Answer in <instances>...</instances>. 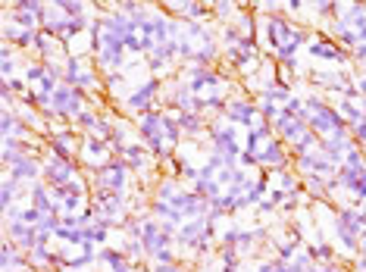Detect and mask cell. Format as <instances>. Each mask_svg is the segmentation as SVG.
I'll return each mask as SVG.
<instances>
[{"label": "cell", "mask_w": 366, "mask_h": 272, "mask_svg": "<svg viewBox=\"0 0 366 272\" xmlns=\"http://www.w3.org/2000/svg\"><path fill=\"white\" fill-rule=\"evenodd\" d=\"M163 88H166V79H156V75H144L138 85H132L129 97L122 101V116L138 119V116L150 113V109L163 107Z\"/></svg>", "instance_id": "6da1fadb"}, {"label": "cell", "mask_w": 366, "mask_h": 272, "mask_svg": "<svg viewBox=\"0 0 366 272\" xmlns=\"http://www.w3.org/2000/svg\"><path fill=\"white\" fill-rule=\"evenodd\" d=\"M360 231H363V219H360V207L338 204L332 210V235L335 244L351 257H360Z\"/></svg>", "instance_id": "7a4b0ae2"}, {"label": "cell", "mask_w": 366, "mask_h": 272, "mask_svg": "<svg viewBox=\"0 0 366 272\" xmlns=\"http://www.w3.org/2000/svg\"><path fill=\"white\" fill-rule=\"evenodd\" d=\"M207 147H210L213 154H219L229 166H238V160H241V154H244V135H241V129L225 123L223 116H216V119H210Z\"/></svg>", "instance_id": "3957f363"}, {"label": "cell", "mask_w": 366, "mask_h": 272, "mask_svg": "<svg viewBox=\"0 0 366 272\" xmlns=\"http://www.w3.org/2000/svg\"><path fill=\"white\" fill-rule=\"evenodd\" d=\"M132 169L122 157L107 160L103 166H97L94 172H88V182L94 191H113V194H125L129 198V188H132Z\"/></svg>", "instance_id": "277c9868"}, {"label": "cell", "mask_w": 366, "mask_h": 272, "mask_svg": "<svg viewBox=\"0 0 366 272\" xmlns=\"http://www.w3.org/2000/svg\"><path fill=\"white\" fill-rule=\"evenodd\" d=\"M307 56L313 63H325V66H335V69H345V66L351 69V54L325 28H313L310 44H307Z\"/></svg>", "instance_id": "5b68a950"}, {"label": "cell", "mask_w": 366, "mask_h": 272, "mask_svg": "<svg viewBox=\"0 0 366 272\" xmlns=\"http://www.w3.org/2000/svg\"><path fill=\"white\" fill-rule=\"evenodd\" d=\"M223 119L229 125H235V129H241V132H251L254 125L263 123L260 107H257V97L235 91V97H232V101L225 103V109H223Z\"/></svg>", "instance_id": "8992f818"}, {"label": "cell", "mask_w": 366, "mask_h": 272, "mask_svg": "<svg viewBox=\"0 0 366 272\" xmlns=\"http://www.w3.org/2000/svg\"><path fill=\"white\" fill-rule=\"evenodd\" d=\"M48 154L44 157H57V160H79V150H81V135L72 129V125H63L57 123L50 129L48 141H44Z\"/></svg>", "instance_id": "52a82bcc"}, {"label": "cell", "mask_w": 366, "mask_h": 272, "mask_svg": "<svg viewBox=\"0 0 366 272\" xmlns=\"http://www.w3.org/2000/svg\"><path fill=\"white\" fill-rule=\"evenodd\" d=\"M113 144L103 141L97 135H81V150H79V163L85 172H94L97 166H103L107 160H113Z\"/></svg>", "instance_id": "ba28073f"}, {"label": "cell", "mask_w": 366, "mask_h": 272, "mask_svg": "<svg viewBox=\"0 0 366 272\" xmlns=\"http://www.w3.org/2000/svg\"><path fill=\"white\" fill-rule=\"evenodd\" d=\"M338 182L345 191V204L363 207L366 204V163L363 166H341Z\"/></svg>", "instance_id": "9c48e42d"}, {"label": "cell", "mask_w": 366, "mask_h": 272, "mask_svg": "<svg viewBox=\"0 0 366 272\" xmlns=\"http://www.w3.org/2000/svg\"><path fill=\"white\" fill-rule=\"evenodd\" d=\"M79 176H85L79 160H57V157H44V178L41 182H48L50 188H60V185H69L75 182Z\"/></svg>", "instance_id": "30bf717a"}, {"label": "cell", "mask_w": 366, "mask_h": 272, "mask_svg": "<svg viewBox=\"0 0 366 272\" xmlns=\"http://www.w3.org/2000/svg\"><path fill=\"white\" fill-rule=\"evenodd\" d=\"M10 178H16L19 185H34L44 178V157H38V154H26V157H19L13 166L7 169Z\"/></svg>", "instance_id": "8fae6325"}, {"label": "cell", "mask_w": 366, "mask_h": 272, "mask_svg": "<svg viewBox=\"0 0 366 272\" xmlns=\"http://www.w3.org/2000/svg\"><path fill=\"white\" fill-rule=\"evenodd\" d=\"M179 129H182L185 144H207V132H210V116L203 113H176Z\"/></svg>", "instance_id": "7c38bea8"}, {"label": "cell", "mask_w": 366, "mask_h": 272, "mask_svg": "<svg viewBox=\"0 0 366 272\" xmlns=\"http://www.w3.org/2000/svg\"><path fill=\"white\" fill-rule=\"evenodd\" d=\"M203 241H210V238H207V216H203V219H188V222L179 229V251L188 253V260H191V253L203 244ZM210 244H216V241H210Z\"/></svg>", "instance_id": "4fadbf2b"}, {"label": "cell", "mask_w": 366, "mask_h": 272, "mask_svg": "<svg viewBox=\"0 0 366 272\" xmlns=\"http://www.w3.org/2000/svg\"><path fill=\"white\" fill-rule=\"evenodd\" d=\"M272 132H276V138L278 141H285L288 144V150L294 147L298 141H304L307 135H310V125L304 123V119H292V116H278L276 123H272Z\"/></svg>", "instance_id": "5bb4252c"}, {"label": "cell", "mask_w": 366, "mask_h": 272, "mask_svg": "<svg viewBox=\"0 0 366 272\" xmlns=\"http://www.w3.org/2000/svg\"><path fill=\"white\" fill-rule=\"evenodd\" d=\"M3 238H10L28 257V253L38 247V229L26 225V222H3Z\"/></svg>", "instance_id": "9a60e30c"}, {"label": "cell", "mask_w": 366, "mask_h": 272, "mask_svg": "<svg viewBox=\"0 0 366 272\" xmlns=\"http://www.w3.org/2000/svg\"><path fill=\"white\" fill-rule=\"evenodd\" d=\"M276 138V132H272L270 123H260L254 125L251 132H244V154H254V157H260V150L266 147V144Z\"/></svg>", "instance_id": "2e32d148"}, {"label": "cell", "mask_w": 366, "mask_h": 272, "mask_svg": "<svg viewBox=\"0 0 366 272\" xmlns=\"http://www.w3.org/2000/svg\"><path fill=\"white\" fill-rule=\"evenodd\" d=\"M345 28H354V32H360V28L366 25V3H341L338 10V19Z\"/></svg>", "instance_id": "e0dca14e"}, {"label": "cell", "mask_w": 366, "mask_h": 272, "mask_svg": "<svg viewBox=\"0 0 366 272\" xmlns=\"http://www.w3.org/2000/svg\"><path fill=\"white\" fill-rule=\"evenodd\" d=\"M28 257L13 244L10 238H3V253H0V269L3 272H16V269H26Z\"/></svg>", "instance_id": "ac0fdd59"}, {"label": "cell", "mask_w": 366, "mask_h": 272, "mask_svg": "<svg viewBox=\"0 0 366 272\" xmlns=\"http://www.w3.org/2000/svg\"><path fill=\"white\" fill-rule=\"evenodd\" d=\"M57 10H60L66 19H81V16H94V3H85V0H54Z\"/></svg>", "instance_id": "d6986e66"}, {"label": "cell", "mask_w": 366, "mask_h": 272, "mask_svg": "<svg viewBox=\"0 0 366 272\" xmlns=\"http://www.w3.org/2000/svg\"><path fill=\"white\" fill-rule=\"evenodd\" d=\"M335 107H338V113L347 119V125H351V129L357 123H363V101H345V97H341Z\"/></svg>", "instance_id": "ffe728a7"}, {"label": "cell", "mask_w": 366, "mask_h": 272, "mask_svg": "<svg viewBox=\"0 0 366 272\" xmlns=\"http://www.w3.org/2000/svg\"><path fill=\"white\" fill-rule=\"evenodd\" d=\"M110 238H113V229H110V225H103V222H94V225H88V229H85V241H88V244H94V247H107Z\"/></svg>", "instance_id": "44dd1931"}, {"label": "cell", "mask_w": 366, "mask_h": 272, "mask_svg": "<svg viewBox=\"0 0 366 272\" xmlns=\"http://www.w3.org/2000/svg\"><path fill=\"white\" fill-rule=\"evenodd\" d=\"M257 107H260V116H263V123H276L278 116H282V107H276L272 101H266V97H257Z\"/></svg>", "instance_id": "7402d4cb"}, {"label": "cell", "mask_w": 366, "mask_h": 272, "mask_svg": "<svg viewBox=\"0 0 366 272\" xmlns=\"http://www.w3.org/2000/svg\"><path fill=\"white\" fill-rule=\"evenodd\" d=\"M150 263L154 266H166V263H179V247H163V251H156L154 257H150Z\"/></svg>", "instance_id": "603a6c76"}, {"label": "cell", "mask_w": 366, "mask_h": 272, "mask_svg": "<svg viewBox=\"0 0 366 272\" xmlns=\"http://www.w3.org/2000/svg\"><path fill=\"white\" fill-rule=\"evenodd\" d=\"M310 272H351V263H341V260H338V263H325V266L316 263Z\"/></svg>", "instance_id": "cb8c5ba5"}, {"label": "cell", "mask_w": 366, "mask_h": 272, "mask_svg": "<svg viewBox=\"0 0 366 272\" xmlns=\"http://www.w3.org/2000/svg\"><path fill=\"white\" fill-rule=\"evenodd\" d=\"M351 138L360 144V147H366V119H363V123L354 125V129H351Z\"/></svg>", "instance_id": "d4e9b609"}, {"label": "cell", "mask_w": 366, "mask_h": 272, "mask_svg": "<svg viewBox=\"0 0 366 272\" xmlns=\"http://www.w3.org/2000/svg\"><path fill=\"white\" fill-rule=\"evenodd\" d=\"M254 272H278L276 269V260H257V263H251Z\"/></svg>", "instance_id": "484cf974"}, {"label": "cell", "mask_w": 366, "mask_h": 272, "mask_svg": "<svg viewBox=\"0 0 366 272\" xmlns=\"http://www.w3.org/2000/svg\"><path fill=\"white\" fill-rule=\"evenodd\" d=\"M272 260H276V257H272ZM276 269L278 272H301L298 266H294V260H276Z\"/></svg>", "instance_id": "4316f807"}, {"label": "cell", "mask_w": 366, "mask_h": 272, "mask_svg": "<svg viewBox=\"0 0 366 272\" xmlns=\"http://www.w3.org/2000/svg\"><path fill=\"white\" fill-rule=\"evenodd\" d=\"M354 85H357V91H360V101H366V72L354 75Z\"/></svg>", "instance_id": "83f0119b"}, {"label": "cell", "mask_w": 366, "mask_h": 272, "mask_svg": "<svg viewBox=\"0 0 366 272\" xmlns=\"http://www.w3.org/2000/svg\"><path fill=\"white\" fill-rule=\"evenodd\" d=\"M351 272H366V257H354L351 260Z\"/></svg>", "instance_id": "f1b7e54d"}, {"label": "cell", "mask_w": 366, "mask_h": 272, "mask_svg": "<svg viewBox=\"0 0 366 272\" xmlns=\"http://www.w3.org/2000/svg\"><path fill=\"white\" fill-rule=\"evenodd\" d=\"M360 257H366V225H363V231H360Z\"/></svg>", "instance_id": "f546056e"}, {"label": "cell", "mask_w": 366, "mask_h": 272, "mask_svg": "<svg viewBox=\"0 0 366 272\" xmlns=\"http://www.w3.org/2000/svg\"><path fill=\"white\" fill-rule=\"evenodd\" d=\"M360 219H363V225H366V204L360 207Z\"/></svg>", "instance_id": "4dcf8cb0"}, {"label": "cell", "mask_w": 366, "mask_h": 272, "mask_svg": "<svg viewBox=\"0 0 366 272\" xmlns=\"http://www.w3.org/2000/svg\"><path fill=\"white\" fill-rule=\"evenodd\" d=\"M363 163H366V147H363Z\"/></svg>", "instance_id": "1f68e13d"}]
</instances>
